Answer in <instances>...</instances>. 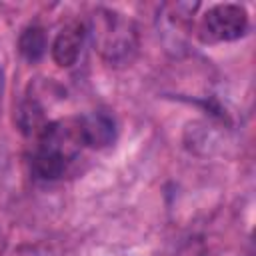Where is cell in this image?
Listing matches in <instances>:
<instances>
[{"instance_id": "obj_1", "label": "cell", "mask_w": 256, "mask_h": 256, "mask_svg": "<svg viewBox=\"0 0 256 256\" xmlns=\"http://www.w3.org/2000/svg\"><path fill=\"white\" fill-rule=\"evenodd\" d=\"M92 36L100 56L110 66L132 62L138 50V32L130 18L116 10L98 8L92 14Z\"/></svg>"}, {"instance_id": "obj_2", "label": "cell", "mask_w": 256, "mask_h": 256, "mask_svg": "<svg viewBox=\"0 0 256 256\" xmlns=\"http://www.w3.org/2000/svg\"><path fill=\"white\" fill-rule=\"evenodd\" d=\"M248 12L240 4H216L208 8L200 24L204 42H232L246 34Z\"/></svg>"}, {"instance_id": "obj_4", "label": "cell", "mask_w": 256, "mask_h": 256, "mask_svg": "<svg viewBox=\"0 0 256 256\" xmlns=\"http://www.w3.org/2000/svg\"><path fill=\"white\" fill-rule=\"evenodd\" d=\"M82 144L90 148H104L116 138V120L106 110H94L78 118Z\"/></svg>"}, {"instance_id": "obj_5", "label": "cell", "mask_w": 256, "mask_h": 256, "mask_svg": "<svg viewBox=\"0 0 256 256\" xmlns=\"http://www.w3.org/2000/svg\"><path fill=\"white\" fill-rule=\"evenodd\" d=\"M68 166V160L48 148H42L38 146L36 152L32 154V160H30V168H32V174L40 180H56L64 174Z\"/></svg>"}, {"instance_id": "obj_3", "label": "cell", "mask_w": 256, "mask_h": 256, "mask_svg": "<svg viewBox=\"0 0 256 256\" xmlns=\"http://www.w3.org/2000/svg\"><path fill=\"white\" fill-rule=\"evenodd\" d=\"M84 38H86V26L82 22L72 20L66 26H62V30L56 34L52 42V60L60 68L74 66L82 52Z\"/></svg>"}, {"instance_id": "obj_6", "label": "cell", "mask_w": 256, "mask_h": 256, "mask_svg": "<svg viewBox=\"0 0 256 256\" xmlns=\"http://www.w3.org/2000/svg\"><path fill=\"white\" fill-rule=\"evenodd\" d=\"M48 120L44 116V108L40 102L32 96L24 98L20 108H18V126L26 136H40V132L46 128Z\"/></svg>"}, {"instance_id": "obj_7", "label": "cell", "mask_w": 256, "mask_h": 256, "mask_svg": "<svg viewBox=\"0 0 256 256\" xmlns=\"http://www.w3.org/2000/svg\"><path fill=\"white\" fill-rule=\"evenodd\" d=\"M18 50L28 62H38L46 52V34L44 28L30 24L22 30L18 38Z\"/></svg>"}, {"instance_id": "obj_8", "label": "cell", "mask_w": 256, "mask_h": 256, "mask_svg": "<svg viewBox=\"0 0 256 256\" xmlns=\"http://www.w3.org/2000/svg\"><path fill=\"white\" fill-rule=\"evenodd\" d=\"M0 100H2V70H0Z\"/></svg>"}]
</instances>
